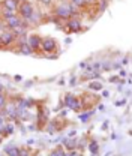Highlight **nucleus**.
Here are the masks:
<instances>
[{
    "label": "nucleus",
    "instance_id": "nucleus-1",
    "mask_svg": "<svg viewBox=\"0 0 132 156\" xmlns=\"http://www.w3.org/2000/svg\"><path fill=\"white\" fill-rule=\"evenodd\" d=\"M75 11L77 8L72 3H60V5H57L56 9H54V15L59 20L68 21V18H72L75 15Z\"/></svg>",
    "mask_w": 132,
    "mask_h": 156
},
{
    "label": "nucleus",
    "instance_id": "nucleus-2",
    "mask_svg": "<svg viewBox=\"0 0 132 156\" xmlns=\"http://www.w3.org/2000/svg\"><path fill=\"white\" fill-rule=\"evenodd\" d=\"M18 15L21 17L23 20H27L30 18L32 15H33V12H35V8H33V5L30 3V2H21L18 5Z\"/></svg>",
    "mask_w": 132,
    "mask_h": 156
},
{
    "label": "nucleus",
    "instance_id": "nucleus-3",
    "mask_svg": "<svg viewBox=\"0 0 132 156\" xmlns=\"http://www.w3.org/2000/svg\"><path fill=\"white\" fill-rule=\"evenodd\" d=\"M65 105L69 108V110H72V111H80L81 108H83V104H81V101L75 98L72 93H68L66 96H65Z\"/></svg>",
    "mask_w": 132,
    "mask_h": 156
},
{
    "label": "nucleus",
    "instance_id": "nucleus-4",
    "mask_svg": "<svg viewBox=\"0 0 132 156\" xmlns=\"http://www.w3.org/2000/svg\"><path fill=\"white\" fill-rule=\"evenodd\" d=\"M15 35L12 33V30H8V29H5L2 33H0V44H2V47H11L14 42H15Z\"/></svg>",
    "mask_w": 132,
    "mask_h": 156
},
{
    "label": "nucleus",
    "instance_id": "nucleus-5",
    "mask_svg": "<svg viewBox=\"0 0 132 156\" xmlns=\"http://www.w3.org/2000/svg\"><path fill=\"white\" fill-rule=\"evenodd\" d=\"M66 32H71V33H78V32H81V29H83V24H81V20L77 18V17H72V18H69L66 21Z\"/></svg>",
    "mask_w": 132,
    "mask_h": 156
},
{
    "label": "nucleus",
    "instance_id": "nucleus-6",
    "mask_svg": "<svg viewBox=\"0 0 132 156\" xmlns=\"http://www.w3.org/2000/svg\"><path fill=\"white\" fill-rule=\"evenodd\" d=\"M41 50L45 53H53L57 50V41L53 38H44L41 44Z\"/></svg>",
    "mask_w": 132,
    "mask_h": 156
},
{
    "label": "nucleus",
    "instance_id": "nucleus-7",
    "mask_svg": "<svg viewBox=\"0 0 132 156\" xmlns=\"http://www.w3.org/2000/svg\"><path fill=\"white\" fill-rule=\"evenodd\" d=\"M3 23H5V27L6 29H15V27H18L21 24H24V20L20 18V15H12V17H8V18L3 20Z\"/></svg>",
    "mask_w": 132,
    "mask_h": 156
},
{
    "label": "nucleus",
    "instance_id": "nucleus-8",
    "mask_svg": "<svg viewBox=\"0 0 132 156\" xmlns=\"http://www.w3.org/2000/svg\"><path fill=\"white\" fill-rule=\"evenodd\" d=\"M27 45L32 48V51H39L41 50V44H42V38L39 36V35H29V38H27Z\"/></svg>",
    "mask_w": 132,
    "mask_h": 156
},
{
    "label": "nucleus",
    "instance_id": "nucleus-9",
    "mask_svg": "<svg viewBox=\"0 0 132 156\" xmlns=\"http://www.w3.org/2000/svg\"><path fill=\"white\" fill-rule=\"evenodd\" d=\"M21 3V0H3L2 2V6H3V9H6V11H17L18 9V5Z\"/></svg>",
    "mask_w": 132,
    "mask_h": 156
},
{
    "label": "nucleus",
    "instance_id": "nucleus-10",
    "mask_svg": "<svg viewBox=\"0 0 132 156\" xmlns=\"http://www.w3.org/2000/svg\"><path fill=\"white\" fill-rule=\"evenodd\" d=\"M18 51L20 54H26V56H29V54H32L33 51H32V48L27 45V42L24 41V38H21V42L18 44Z\"/></svg>",
    "mask_w": 132,
    "mask_h": 156
},
{
    "label": "nucleus",
    "instance_id": "nucleus-11",
    "mask_svg": "<svg viewBox=\"0 0 132 156\" xmlns=\"http://www.w3.org/2000/svg\"><path fill=\"white\" fill-rule=\"evenodd\" d=\"M12 33L15 35V38H24V36L27 35V27H26L24 24H21L18 27L12 29Z\"/></svg>",
    "mask_w": 132,
    "mask_h": 156
},
{
    "label": "nucleus",
    "instance_id": "nucleus-12",
    "mask_svg": "<svg viewBox=\"0 0 132 156\" xmlns=\"http://www.w3.org/2000/svg\"><path fill=\"white\" fill-rule=\"evenodd\" d=\"M14 132V125L12 123H8V125H3L2 128H0V136L3 138V136H8L11 135Z\"/></svg>",
    "mask_w": 132,
    "mask_h": 156
},
{
    "label": "nucleus",
    "instance_id": "nucleus-13",
    "mask_svg": "<svg viewBox=\"0 0 132 156\" xmlns=\"http://www.w3.org/2000/svg\"><path fill=\"white\" fill-rule=\"evenodd\" d=\"M18 149L20 147H15V146H6V147H5V155L6 156H20Z\"/></svg>",
    "mask_w": 132,
    "mask_h": 156
},
{
    "label": "nucleus",
    "instance_id": "nucleus-14",
    "mask_svg": "<svg viewBox=\"0 0 132 156\" xmlns=\"http://www.w3.org/2000/svg\"><path fill=\"white\" fill-rule=\"evenodd\" d=\"M63 146H65L68 150H74L77 146L75 138H68V140H65V141H63Z\"/></svg>",
    "mask_w": 132,
    "mask_h": 156
},
{
    "label": "nucleus",
    "instance_id": "nucleus-15",
    "mask_svg": "<svg viewBox=\"0 0 132 156\" xmlns=\"http://www.w3.org/2000/svg\"><path fill=\"white\" fill-rule=\"evenodd\" d=\"M89 150L93 156H98V150H99V146H98V141L96 140H92L89 143Z\"/></svg>",
    "mask_w": 132,
    "mask_h": 156
},
{
    "label": "nucleus",
    "instance_id": "nucleus-16",
    "mask_svg": "<svg viewBox=\"0 0 132 156\" xmlns=\"http://www.w3.org/2000/svg\"><path fill=\"white\" fill-rule=\"evenodd\" d=\"M89 87H90V90H93V92L102 90V83H99V81H92Z\"/></svg>",
    "mask_w": 132,
    "mask_h": 156
},
{
    "label": "nucleus",
    "instance_id": "nucleus-17",
    "mask_svg": "<svg viewBox=\"0 0 132 156\" xmlns=\"http://www.w3.org/2000/svg\"><path fill=\"white\" fill-rule=\"evenodd\" d=\"M66 153H65V150L62 149V147H57V149H54L51 153H50V156H65Z\"/></svg>",
    "mask_w": 132,
    "mask_h": 156
},
{
    "label": "nucleus",
    "instance_id": "nucleus-18",
    "mask_svg": "<svg viewBox=\"0 0 132 156\" xmlns=\"http://www.w3.org/2000/svg\"><path fill=\"white\" fill-rule=\"evenodd\" d=\"M71 3H72L75 8H83L84 5H87L86 0H71Z\"/></svg>",
    "mask_w": 132,
    "mask_h": 156
},
{
    "label": "nucleus",
    "instance_id": "nucleus-19",
    "mask_svg": "<svg viewBox=\"0 0 132 156\" xmlns=\"http://www.w3.org/2000/svg\"><path fill=\"white\" fill-rule=\"evenodd\" d=\"M90 116H93V111H87V113H84V114H80V120H81V122H86V120H89Z\"/></svg>",
    "mask_w": 132,
    "mask_h": 156
},
{
    "label": "nucleus",
    "instance_id": "nucleus-20",
    "mask_svg": "<svg viewBox=\"0 0 132 156\" xmlns=\"http://www.w3.org/2000/svg\"><path fill=\"white\" fill-rule=\"evenodd\" d=\"M6 105H8V102H6V96H5L3 93H0V110H3Z\"/></svg>",
    "mask_w": 132,
    "mask_h": 156
},
{
    "label": "nucleus",
    "instance_id": "nucleus-21",
    "mask_svg": "<svg viewBox=\"0 0 132 156\" xmlns=\"http://www.w3.org/2000/svg\"><path fill=\"white\" fill-rule=\"evenodd\" d=\"M20 156H30V150L29 149H18Z\"/></svg>",
    "mask_w": 132,
    "mask_h": 156
},
{
    "label": "nucleus",
    "instance_id": "nucleus-22",
    "mask_svg": "<svg viewBox=\"0 0 132 156\" xmlns=\"http://www.w3.org/2000/svg\"><path fill=\"white\" fill-rule=\"evenodd\" d=\"M12 15H15L14 11H6V9H5V12H3V20L8 18V17H12Z\"/></svg>",
    "mask_w": 132,
    "mask_h": 156
},
{
    "label": "nucleus",
    "instance_id": "nucleus-23",
    "mask_svg": "<svg viewBox=\"0 0 132 156\" xmlns=\"http://www.w3.org/2000/svg\"><path fill=\"white\" fill-rule=\"evenodd\" d=\"M69 156H83V155H81V152H80V150L74 149V150H71V152H69Z\"/></svg>",
    "mask_w": 132,
    "mask_h": 156
},
{
    "label": "nucleus",
    "instance_id": "nucleus-24",
    "mask_svg": "<svg viewBox=\"0 0 132 156\" xmlns=\"http://www.w3.org/2000/svg\"><path fill=\"white\" fill-rule=\"evenodd\" d=\"M116 105L117 107H122V105H125V101H119V102H116Z\"/></svg>",
    "mask_w": 132,
    "mask_h": 156
},
{
    "label": "nucleus",
    "instance_id": "nucleus-25",
    "mask_svg": "<svg viewBox=\"0 0 132 156\" xmlns=\"http://www.w3.org/2000/svg\"><path fill=\"white\" fill-rule=\"evenodd\" d=\"M3 125H5V119H3V117L0 116V128H2Z\"/></svg>",
    "mask_w": 132,
    "mask_h": 156
},
{
    "label": "nucleus",
    "instance_id": "nucleus-26",
    "mask_svg": "<svg viewBox=\"0 0 132 156\" xmlns=\"http://www.w3.org/2000/svg\"><path fill=\"white\" fill-rule=\"evenodd\" d=\"M21 80H23L21 75H15V81H21Z\"/></svg>",
    "mask_w": 132,
    "mask_h": 156
},
{
    "label": "nucleus",
    "instance_id": "nucleus-27",
    "mask_svg": "<svg viewBox=\"0 0 132 156\" xmlns=\"http://www.w3.org/2000/svg\"><path fill=\"white\" fill-rule=\"evenodd\" d=\"M3 90H5V87H3V86L0 84V93H3Z\"/></svg>",
    "mask_w": 132,
    "mask_h": 156
},
{
    "label": "nucleus",
    "instance_id": "nucleus-28",
    "mask_svg": "<svg viewBox=\"0 0 132 156\" xmlns=\"http://www.w3.org/2000/svg\"><path fill=\"white\" fill-rule=\"evenodd\" d=\"M95 0H86V3H93Z\"/></svg>",
    "mask_w": 132,
    "mask_h": 156
},
{
    "label": "nucleus",
    "instance_id": "nucleus-29",
    "mask_svg": "<svg viewBox=\"0 0 132 156\" xmlns=\"http://www.w3.org/2000/svg\"><path fill=\"white\" fill-rule=\"evenodd\" d=\"M35 156H42V155H41V153H36V155H35Z\"/></svg>",
    "mask_w": 132,
    "mask_h": 156
},
{
    "label": "nucleus",
    "instance_id": "nucleus-30",
    "mask_svg": "<svg viewBox=\"0 0 132 156\" xmlns=\"http://www.w3.org/2000/svg\"><path fill=\"white\" fill-rule=\"evenodd\" d=\"M65 156H69V153H66V155H65Z\"/></svg>",
    "mask_w": 132,
    "mask_h": 156
},
{
    "label": "nucleus",
    "instance_id": "nucleus-31",
    "mask_svg": "<svg viewBox=\"0 0 132 156\" xmlns=\"http://www.w3.org/2000/svg\"><path fill=\"white\" fill-rule=\"evenodd\" d=\"M0 143H2V136H0Z\"/></svg>",
    "mask_w": 132,
    "mask_h": 156
},
{
    "label": "nucleus",
    "instance_id": "nucleus-32",
    "mask_svg": "<svg viewBox=\"0 0 132 156\" xmlns=\"http://www.w3.org/2000/svg\"><path fill=\"white\" fill-rule=\"evenodd\" d=\"M0 47H2V44H0Z\"/></svg>",
    "mask_w": 132,
    "mask_h": 156
}]
</instances>
